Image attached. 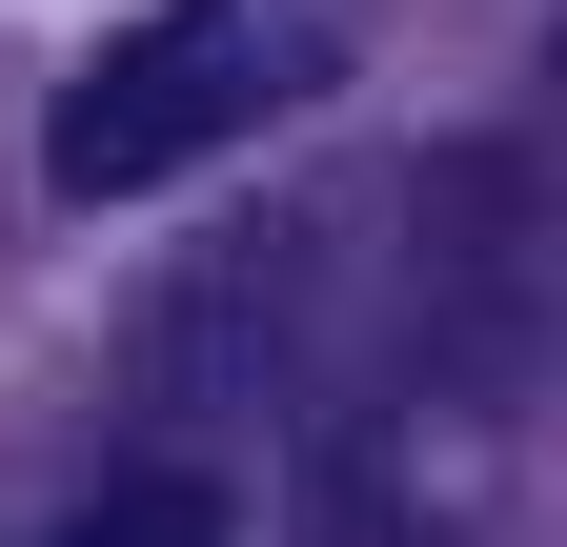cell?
<instances>
[{
	"label": "cell",
	"mask_w": 567,
	"mask_h": 547,
	"mask_svg": "<svg viewBox=\"0 0 567 547\" xmlns=\"http://www.w3.org/2000/svg\"><path fill=\"white\" fill-rule=\"evenodd\" d=\"M324 82H344V0H163L142 41H102L61 82L41 183L61 203H142V183H183L203 143H244V122L324 102Z\"/></svg>",
	"instance_id": "1"
},
{
	"label": "cell",
	"mask_w": 567,
	"mask_h": 547,
	"mask_svg": "<svg viewBox=\"0 0 567 547\" xmlns=\"http://www.w3.org/2000/svg\"><path fill=\"white\" fill-rule=\"evenodd\" d=\"M61 547H224V507H203L183 466H142V487H102V507L61 527Z\"/></svg>",
	"instance_id": "2"
}]
</instances>
